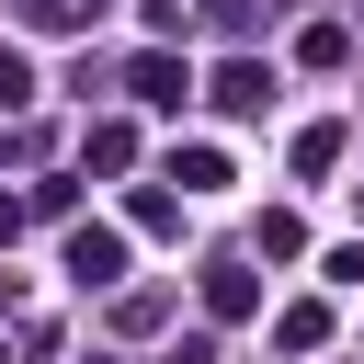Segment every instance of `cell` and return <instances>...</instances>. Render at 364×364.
I'll list each match as a JSON object with an SVG mask.
<instances>
[{
	"mask_svg": "<svg viewBox=\"0 0 364 364\" xmlns=\"http://www.w3.org/2000/svg\"><path fill=\"white\" fill-rule=\"evenodd\" d=\"M68 273H80V284H114V273H125V239H114V228H80V239H68Z\"/></svg>",
	"mask_w": 364,
	"mask_h": 364,
	"instance_id": "cell-1",
	"label": "cell"
},
{
	"mask_svg": "<svg viewBox=\"0 0 364 364\" xmlns=\"http://www.w3.org/2000/svg\"><path fill=\"white\" fill-rule=\"evenodd\" d=\"M205 307H216V318H239V307H250V273H239V262H216V273H205Z\"/></svg>",
	"mask_w": 364,
	"mask_h": 364,
	"instance_id": "cell-2",
	"label": "cell"
},
{
	"mask_svg": "<svg viewBox=\"0 0 364 364\" xmlns=\"http://www.w3.org/2000/svg\"><path fill=\"white\" fill-rule=\"evenodd\" d=\"M23 91H34V68H23V57H11V46H0V114H11V102H23Z\"/></svg>",
	"mask_w": 364,
	"mask_h": 364,
	"instance_id": "cell-3",
	"label": "cell"
}]
</instances>
